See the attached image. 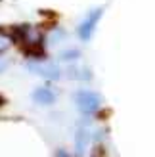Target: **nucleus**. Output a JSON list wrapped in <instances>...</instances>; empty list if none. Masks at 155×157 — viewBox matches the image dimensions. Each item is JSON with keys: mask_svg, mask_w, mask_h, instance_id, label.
<instances>
[{"mask_svg": "<svg viewBox=\"0 0 155 157\" xmlns=\"http://www.w3.org/2000/svg\"><path fill=\"white\" fill-rule=\"evenodd\" d=\"M33 100L38 101V104H42V105H48L56 100V96H54V92L48 90V88H36L33 92Z\"/></svg>", "mask_w": 155, "mask_h": 157, "instance_id": "obj_4", "label": "nucleus"}, {"mask_svg": "<svg viewBox=\"0 0 155 157\" xmlns=\"http://www.w3.org/2000/svg\"><path fill=\"white\" fill-rule=\"evenodd\" d=\"M75 101H77V105H79L81 113L90 115V113L98 111L100 104H102V98H100L96 92H90V90H79V92L75 94Z\"/></svg>", "mask_w": 155, "mask_h": 157, "instance_id": "obj_1", "label": "nucleus"}, {"mask_svg": "<svg viewBox=\"0 0 155 157\" xmlns=\"http://www.w3.org/2000/svg\"><path fill=\"white\" fill-rule=\"evenodd\" d=\"M4 69H6V61L0 59V71H4Z\"/></svg>", "mask_w": 155, "mask_h": 157, "instance_id": "obj_7", "label": "nucleus"}, {"mask_svg": "<svg viewBox=\"0 0 155 157\" xmlns=\"http://www.w3.org/2000/svg\"><path fill=\"white\" fill-rule=\"evenodd\" d=\"M86 130H79V132H77V151H79V153H82L84 151V144H86Z\"/></svg>", "mask_w": 155, "mask_h": 157, "instance_id": "obj_5", "label": "nucleus"}, {"mask_svg": "<svg viewBox=\"0 0 155 157\" xmlns=\"http://www.w3.org/2000/svg\"><path fill=\"white\" fill-rule=\"evenodd\" d=\"M8 46H10V38H8V35H4L2 31H0V54L4 50H8Z\"/></svg>", "mask_w": 155, "mask_h": 157, "instance_id": "obj_6", "label": "nucleus"}, {"mask_svg": "<svg viewBox=\"0 0 155 157\" xmlns=\"http://www.w3.org/2000/svg\"><path fill=\"white\" fill-rule=\"evenodd\" d=\"M29 69L33 73H38L40 77H46V78H59V69L54 63H31Z\"/></svg>", "mask_w": 155, "mask_h": 157, "instance_id": "obj_3", "label": "nucleus"}, {"mask_svg": "<svg viewBox=\"0 0 155 157\" xmlns=\"http://www.w3.org/2000/svg\"><path fill=\"white\" fill-rule=\"evenodd\" d=\"M102 13H104V8H96V10H92L86 17H84V21L81 23V27H79V36L82 38V40H90V38H92L94 29L98 25L100 17H102Z\"/></svg>", "mask_w": 155, "mask_h": 157, "instance_id": "obj_2", "label": "nucleus"}]
</instances>
